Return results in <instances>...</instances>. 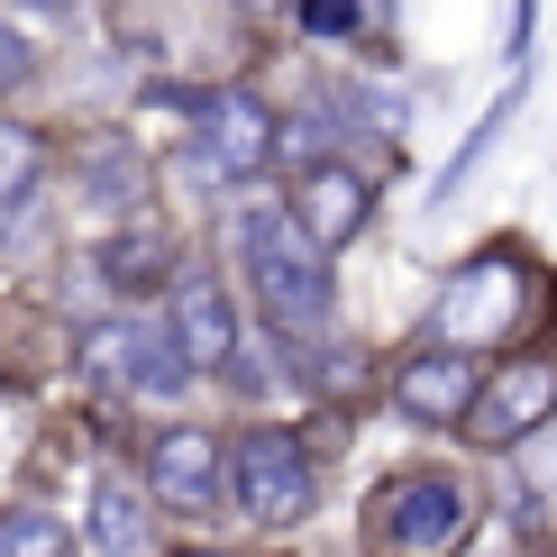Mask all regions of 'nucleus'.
Segmentation results:
<instances>
[{"label": "nucleus", "mask_w": 557, "mask_h": 557, "mask_svg": "<svg viewBox=\"0 0 557 557\" xmlns=\"http://www.w3.org/2000/svg\"><path fill=\"white\" fill-rule=\"evenodd\" d=\"M238 284L257 301V320L274 330V347L311 375V366L330 357V330H338V274L293 228L284 201H247L238 211Z\"/></svg>", "instance_id": "obj_1"}, {"label": "nucleus", "mask_w": 557, "mask_h": 557, "mask_svg": "<svg viewBox=\"0 0 557 557\" xmlns=\"http://www.w3.org/2000/svg\"><path fill=\"white\" fill-rule=\"evenodd\" d=\"M540 320H548L540 265H530L521 247H484V257H467L448 284H438L421 338L430 347H467V357H503V347L540 338Z\"/></svg>", "instance_id": "obj_2"}, {"label": "nucleus", "mask_w": 557, "mask_h": 557, "mask_svg": "<svg viewBox=\"0 0 557 557\" xmlns=\"http://www.w3.org/2000/svg\"><path fill=\"white\" fill-rule=\"evenodd\" d=\"M484 521V484L467 467H403L366 494V548L375 557H457Z\"/></svg>", "instance_id": "obj_3"}, {"label": "nucleus", "mask_w": 557, "mask_h": 557, "mask_svg": "<svg viewBox=\"0 0 557 557\" xmlns=\"http://www.w3.org/2000/svg\"><path fill=\"white\" fill-rule=\"evenodd\" d=\"M228 512L265 540H293L320 512V448L293 421H238L228 430Z\"/></svg>", "instance_id": "obj_4"}, {"label": "nucleus", "mask_w": 557, "mask_h": 557, "mask_svg": "<svg viewBox=\"0 0 557 557\" xmlns=\"http://www.w3.org/2000/svg\"><path fill=\"white\" fill-rule=\"evenodd\" d=\"M557 421V338H521V347H503V357H484V384H475V411H467V448L484 457H512L530 430H548Z\"/></svg>", "instance_id": "obj_5"}, {"label": "nucleus", "mask_w": 557, "mask_h": 557, "mask_svg": "<svg viewBox=\"0 0 557 557\" xmlns=\"http://www.w3.org/2000/svg\"><path fill=\"white\" fill-rule=\"evenodd\" d=\"M137 494L165 521H211L228 512V430L211 421H156L137 448Z\"/></svg>", "instance_id": "obj_6"}, {"label": "nucleus", "mask_w": 557, "mask_h": 557, "mask_svg": "<svg viewBox=\"0 0 557 557\" xmlns=\"http://www.w3.org/2000/svg\"><path fill=\"white\" fill-rule=\"evenodd\" d=\"M183 120H193V174L201 183H257L274 165V110L247 83H193L183 91Z\"/></svg>", "instance_id": "obj_7"}, {"label": "nucleus", "mask_w": 557, "mask_h": 557, "mask_svg": "<svg viewBox=\"0 0 557 557\" xmlns=\"http://www.w3.org/2000/svg\"><path fill=\"white\" fill-rule=\"evenodd\" d=\"M74 366L91 393H110V403H174V393H193V375L174 366L165 330H156L147 311H120V320H91L74 338Z\"/></svg>", "instance_id": "obj_8"}, {"label": "nucleus", "mask_w": 557, "mask_h": 557, "mask_svg": "<svg viewBox=\"0 0 557 557\" xmlns=\"http://www.w3.org/2000/svg\"><path fill=\"white\" fill-rule=\"evenodd\" d=\"M74 201L91 220H110V228H137L156 211V156L137 147L128 128H91V137H74Z\"/></svg>", "instance_id": "obj_9"}, {"label": "nucleus", "mask_w": 557, "mask_h": 557, "mask_svg": "<svg viewBox=\"0 0 557 557\" xmlns=\"http://www.w3.org/2000/svg\"><path fill=\"white\" fill-rule=\"evenodd\" d=\"M475 384H484V357H467V347H403L393 357V375H384V393H393V411H403L411 430H467V411H475Z\"/></svg>", "instance_id": "obj_10"}, {"label": "nucleus", "mask_w": 557, "mask_h": 557, "mask_svg": "<svg viewBox=\"0 0 557 557\" xmlns=\"http://www.w3.org/2000/svg\"><path fill=\"white\" fill-rule=\"evenodd\" d=\"M156 330H165L183 375H220V366L238 357V338H247L228 284H220V274H201V265H183L174 284H165V320H156Z\"/></svg>", "instance_id": "obj_11"}, {"label": "nucleus", "mask_w": 557, "mask_h": 557, "mask_svg": "<svg viewBox=\"0 0 557 557\" xmlns=\"http://www.w3.org/2000/svg\"><path fill=\"white\" fill-rule=\"evenodd\" d=\"M284 211H293V228L320 247V257H338V247H357L366 220H375V183L330 156V165H311V174L284 183Z\"/></svg>", "instance_id": "obj_12"}, {"label": "nucleus", "mask_w": 557, "mask_h": 557, "mask_svg": "<svg viewBox=\"0 0 557 557\" xmlns=\"http://www.w3.org/2000/svg\"><path fill=\"white\" fill-rule=\"evenodd\" d=\"M174 274H183V247H174L156 220H137V228H101V247H91V284L120 301V311H128V301H156Z\"/></svg>", "instance_id": "obj_13"}, {"label": "nucleus", "mask_w": 557, "mask_h": 557, "mask_svg": "<svg viewBox=\"0 0 557 557\" xmlns=\"http://www.w3.org/2000/svg\"><path fill=\"white\" fill-rule=\"evenodd\" d=\"M91 557H137L147 548V494H137L128 475H101L91 484Z\"/></svg>", "instance_id": "obj_14"}, {"label": "nucleus", "mask_w": 557, "mask_h": 557, "mask_svg": "<svg viewBox=\"0 0 557 557\" xmlns=\"http://www.w3.org/2000/svg\"><path fill=\"white\" fill-rule=\"evenodd\" d=\"M0 557H74V521L55 503H10L0 512Z\"/></svg>", "instance_id": "obj_15"}, {"label": "nucleus", "mask_w": 557, "mask_h": 557, "mask_svg": "<svg viewBox=\"0 0 557 557\" xmlns=\"http://www.w3.org/2000/svg\"><path fill=\"white\" fill-rule=\"evenodd\" d=\"M37 183H46V128H28V120H0V211L37 201Z\"/></svg>", "instance_id": "obj_16"}, {"label": "nucleus", "mask_w": 557, "mask_h": 557, "mask_svg": "<svg viewBox=\"0 0 557 557\" xmlns=\"http://www.w3.org/2000/svg\"><path fill=\"white\" fill-rule=\"evenodd\" d=\"M512 484H521V503H540V512L557 521V421L530 430L521 448H512Z\"/></svg>", "instance_id": "obj_17"}, {"label": "nucleus", "mask_w": 557, "mask_h": 557, "mask_svg": "<svg viewBox=\"0 0 557 557\" xmlns=\"http://www.w3.org/2000/svg\"><path fill=\"white\" fill-rule=\"evenodd\" d=\"M274 375H284V366H274V347H265V338H238V357L220 366V384L238 393V403H265V393H274Z\"/></svg>", "instance_id": "obj_18"}, {"label": "nucleus", "mask_w": 557, "mask_h": 557, "mask_svg": "<svg viewBox=\"0 0 557 557\" xmlns=\"http://www.w3.org/2000/svg\"><path fill=\"white\" fill-rule=\"evenodd\" d=\"M293 18L311 28L320 46H347V37H366V0H293Z\"/></svg>", "instance_id": "obj_19"}, {"label": "nucleus", "mask_w": 557, "mask_h": 557, "mask_svg": "<svg viewBox=\"0 0 557 557\" xmlns=\"http://www.w3.org/2000/svg\"><path fill=\"white\" fill-rule=\"evenodd\" d=\"M37 74V46H28V28H10V18H0V101H10L18 83Z\"/></svg>", "instance_id": "obj_20"}, {"label": "nucleus", "mask_w": 557, "mask_h": 557, "mask_svg": "<svg viewBox=\"0 0 557 557\" xmlns=\"http://www.w3.org/2000/svg\"><path fill=\"white\" fill-rule=\"evenodd\" d=\"M165 557H247V548H228V540H183V548H165Z\"/></svg>", "instance_id": "obj_21"}, {"label": "nucleus", "mask_w": 557, "mask_h": 557, "mask_svg": "<svg viewBox=\"0 0 557 557\" xmlns=\"http://www.w3.org/2000/svg\"><path fill=\"white\" fill-rule=\"evenodd\" d=\"M228 10H238V18H265V10H284V0H228Z\"/></svg>", "instance_id": "obj_22"}, {"label": "nucleus", "mask_w": 557, "mask_h": 557, "mask_svg": "<svg viewBox=\"0 0 557 557\" xmlns=\"http://www.w3.org/2000/svg\"><path fill=\"white\" fill-rule=\"evenodd\" d=\"M0 10H10V0H0ZM18 10H46V18H55V10H64V0H18Z\"/></svg>", "instance_id": "obj_23"}, {"label": "nucleus", "mask_w": 557, "mask_h": 557, "mask_svg": "<svg viewBox=\"0 0 557 557\" xmlns=\"http://www.w3.org/2000/svg\"><path fill=\"white\" fill-rule=\"evenodd\" d=\"M548 557H557V521H548Z\"/></svg>", "instance_id": "obj_24"}]
</instances>
